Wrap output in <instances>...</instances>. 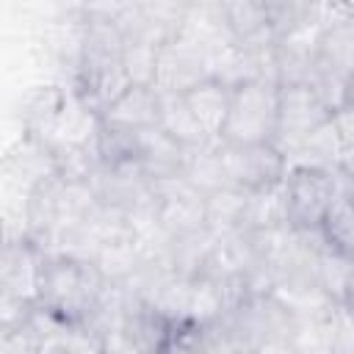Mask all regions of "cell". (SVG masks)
<instances>
[{"mask_svg": "<svg viewBox=\"0 0 354 354\" xmlns=\"http://www.w3.org/2000/svg\"><path fill=\"white\" fill-rule=\"evenodd\" d=\"M124 39L119 25L111 17L88 14L83 11V28H80V53H77V97L100 116L102 108L119 97L130 80L124 75L122 64Z\"/></svg>", "mask_w": 354, "mask_h": 354, "instance_id": "1", "label": "cell"}, {"mask_svg": "<svg viewBox=\"0 0 354 354\" xmlns=\"http://www.w3.org/2000/svg\"><path fill=\"white\" fill-rule=\"evenodd\" d=\"M105 288V277L94 260L69 254H41L36 274V304L53 310L69 324H83L97 296Z\"/></svg>", "mask_w": 354, "mask_h": 354, "instance_id": "2", "label": "cell"}, {"mask_svg": "<svg viewBox=\"0 0 354 354\" xmlns=\"http://www.w3.org/2000/svg\"><path fill=\"white\" fill-rule=\"evenodd\" d=\"M279 111V83L252 77L230 88V105L218 141L246 147V144H274Z\"/></svg>", "mask_w": 354, "mask_h": 354, "instance_id": "3", "label": "cell"}, {"mask_svg": "<svg viewBox=\"0 0 354 354\" xmlns=\"http://www.w3.org/2000/svg\"><path fill=\"white\" fill-rule=\"evenodd\" d=\"M340 174L343 169H315V166H296L285 171L282 177L285 207H288V224L293 230H318L337 191Z\"/></svg>", "mask_w": 354, "mask_h": 354, "instance_id": "4", "label": "cell"}, {"mask_svg": "<svg viewBox=\"0 0 354 354\" xmlns=\"http://www.w3.org/2000/svg\"><path fill=\"white\" fill-rule=\"evenodd\" d=\"M332 111L307 83H285L279 86V111H277V133L274 147L288 155L299 147L321 122H326Z\"/></svg>", "mask_w": 354, "mask_h": 354, "instance_id": "5", "label": "cell"}, {"mask_svg": "<svg viewBox=\"0 0 354 354\" xmlns=\"http://www.w3.org/2000/svg\"><path fill=\"white\" fill-rule=\"evenodd\" d=\"M221 160H224V174L227 185L254 191L274 185L285 177V155L274 144H224L221 141Z\"/></svg>", "mask_w": 354, "mask_h": 354, "instance_id": "6", "label": "cell"}, {"mask_svg": "<svg viewBox=\"0 0 354 354\" xmlns=\"http://www.w3.org/2000/svg\"><path fill=\"white\" fill-rule=\"evenodd\" d=\"M205 77H210L207 75V58L196 47H191L188 41L171 36L158 47L155 72H152V88L155 91L183 94Z\"/></svg>", "mask_w": 354, "mask_h": 354, "instance_id": "7", "label": "cell"}, {"mask_svg": "<svg viewBox=\"0 0 354 354\" xmlns=\"http://www.w3.org/2000/svg\"><path fill=\"white\" fill-rule=\"evenodd\" d=\"M3 174L8 180V185H14L17 191H22L28 196L44 180L58 174L53 147L47 141H39V138L22 133L19 141L3 158Z\"/></svg>", "mask_w": 354, "mask_h": 354, "instance_id": "8", "label": "cell"}, {"mask_svg": "<svg viewBox=\"0 0 354 354\" xmlns=\"http://www.w3.org/2000/svg\"><path fill=\"white\" fill-rule=\"evenodd\" d=\"M158 116H160V94L152 86L130 83L119 97H113L102 108L100 122L119 130H144V127H155Z\"/></svg>", "mask_w": 354, "mask_h": 354, "instance_id": "9", "label": "cell"}, {"mask_svg": "<svg viewBox=\"0 0 354 354\" xmlns=\"http://www.w3.org/2000/svg\"><path fill=\"white\" fill-rule=\"evenodd\" d=\"M41 252L30 241H6L0 249V290L36 301V274Z\"/></svg>", "mask_w": 354, "mask_h": 354, "instance_id": "10", "label": "cell"}, {"mask_svg": "<svg viewBox=\"0 0 354 354\" xmlns=\"http://www.w3.org/2000/svg\"><path fill=\"white\" fill-rule=\"evenodd\" d=\"M230 88L232 86H227L216 77H205V80L194 83L188 91H183V100H185L194 122L199 124V130L207 138H218V130L224 124L227 105H230Z\"/></svg>", "mask_w": 354, "mask_h": 354, "instance_id": "11", "label": "cell"}, {"mask_svg": "<svg viewBox=\"0 0 354 354\" xmlns=\"http://www.w3.org/2000/svg\"><path fill=\"white\" fill-rule=\"evenodd\" d=\"M318 235L321 241L335 249V252H343V254H351V246H354V213H351V174L343 171L340 174V183H337V191L318 224Z\"/></svg>", "mask_w": 354, "mask_h": 354, "instance_id": "12", "label": "cell"}, {"mask_svg": "<svg viewBox=\"0 0 354 354\" xmlns=\"http://www.w3.org/2000/svg\"><path fill=\"white\" fill-rule=\"evenodd\" d=\"M64 102H66V94H64L58 86H44V88H39V91L28 100V105L22 108V133L50 144L53 136H55V127H58Z\"/></svg>", "mask_w": 354, "mask_h": 354, "instance_id": "13", "label": "cell"}, {"mask_svg": "<svg viewBox=\"0 0 354 354\" xmlns=\"http://www.w3.org/2000/svg\"><path fill=\"white\" fill-rule=\"evenodd\" d=\"M288 224V207H285V185L282 180L266 188L246 191L241 230H268Z\"/></svg>", "mask_w": 354, "mask_h": 354, "instance_id": "14", "label": "cell"}, {"mask_svg": "<svg viewBox=\"0 0 354 354\" xmlns=\"http://www.w3.org/2000/svg\"><path fill=\"white\" fill-rule=\"evenodd\" d=\"M315 282L337 304L351 310V254L335 252L329 246L315 254Z\"/></svg>", "mask_w": 354, "mask_h": 354, "instance_id": "15", "label": "cell"}, {"mask_svg": "<svg viewBox=\"0 0 354 354\" xmlns=\"http://www.w3.org/2000/svg\"><path fill=\"white\" fill-rule=\"evenodd\" d=\"M243 202H246V191L235 188V185H221V188L205 194V227L213 235L241 230Z\"/></svg>", "mask_w": 354, "mask_h": 354, "instance_id": "16", "label": "cell"}, {"mask_svg": "<svg viewBox=\"0 0 354 354\" xmlns=\"http://www.w3.org/2000/svg\"><path fill=\"white\" fill-rule=\"evenodd\" d=\"M158 124L180 147H196V144L207 141V136L194 122V116H191L183 94H160V116H158Z\"/></svg>", "mask_w": 354, "mask_h": 354, "instance_id": "17", "label": "cell"}, {"mask_svg": "<svg viewBox=\"0 0 354 354\" xmlns=\"http://www.w3.org/2000/svg\"><path fill=\"white\" fill-rule=\"evenodd\" d=\"M218 6H221V14L238 41L254 39L268 30L260 0H218Z\"/></svg>", "mask_w": 354, "mask_h": 354, "instance_id": "18", "label": "cell"}, {"mask_svg": "<svg viewBox=\"0 0 354 354\" xmlns=\"http://www.w3.org/2000/svg\"><path fill=\"white\" fill-rule=\"evenodd\" d=\"M6 241H8V238H6V227H3V218H0V249L6 246Z\"/></svg>", "mask_w": 354, "mask_h": 354, "instance_id": "19", "label": "cell"}, {"mask_svg": "<svg viewBox=\"0 0 354 354\" xmlns=\"http://www.w3.org/2000/svg\"><path fill=\"white\" fill-rule=\"evenodd\" d=\"M91 3H97V0H83V6H91Z\"/></svg>", "mask_w": 354, "mask_h": 354, "instance_id": "20", "label": "cell"}]
</instances>
